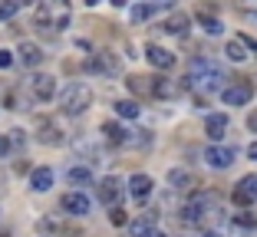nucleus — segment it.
<instances>
[{"mask_svg": "<svg viewBox=\"0 0 257 237\" xmlns=\"http://www.w3.org/2000/svg\"><path fill=\"white\" fill-rule=\"evenodd\" d=\"M227 86V73L218 66L214 60H195L188 69V79H185V89L195 92V99L204 102L211 99L214 92H221Z\"/></svg>", "mask_w": 257, "mask_h": 237, "instance_id": "obj_1", "label": "nucleus"}, {"mask_svg": "<svg viewBox=\"0 0 257 237\" xmlns=\"http://www.w3.org/2000/svg\"><path fill=\"white\" fill-rule=\"evenodd\" d=\"M69 17H73V10H69L66 0H43L37 7V17H33V23H37L40 30H66L69 27Z\"/></svg>", "mask_w": 257, "mask_h": 237, "instance_id": "obj_2", "label": "nucleus"}, {"mask_svg": "<svg viewBox=\"0 0 257 237\" xmlns=\"http://www.w3.org/2000/svg\"><path fill=\"white\" fill-rule=\"evenodd\" d=\"M60 106H63V112H66V115H83L86 109L92 106V89L86 83H76V79H73V83L63 89Z\"/></svg>", "mask_w": 257, "mask_h": 237, "instance_id": "obj_3", "label": "nucleus"}, {"mask_svg": "<svg viewBox=\"0 0 257 237\" xmlns=\"http://www.w3.org/2000/svg\"><path fill=\"white\" fill-rule=\"evenodd\" d=\"M211 211H214V198H211V194H204V191H198V194H191V198L185 201L182 221L185 224H204L208 217H211Z\"/></svg>", "mask_w": 257, "mask_h": 237, "instance_id": "obj_4", "label": "nucleus"}, {"mask_svg": "<svg viewBox=\"0 0 257 237\" xmlns=\"http://www.w3.org/2000/svg\"><path fill=\"white\" fill-rule=\"evenodd\" d=\"M89 207H92V201H89V194H86L83 188H73V191H66L60 198V211L69 214V217H86Z\"/></svg>", "mask_w": 257, "mask_h": 237, "instance_id": "obj_5", "label": "nucleus"}, {"mask_svg": "<svg viewBox=\"0 0 257 237\" xmlns=\"http://www.w3.org/2000/svg\"><path fill=\"white\" fill-rule=\"evenodd\" d=\"M89 73H96V76H119L122 63H119V56H115V53L99 50V53L89 56Z\"/></svg>", "mask_w": 257, "mask_h": 237, "instance_id": "obj_6", "label": "nucleus"}, {"mask_svg": "<svg viewBox=\"0 0 257 237\" xmlns=\"http://www.w3.org/2000/svg\"><path fill=\"white\" fill-rule=\"evenodd\" d=\"M250 96H254V86H250L247 79H237V83H231V86H224V89H221L224 106H247Z\"/></svg>", "mask_w": 257, "mask_h": 237, "instance_id": "obj_7", "label": "nucleus"}, {"mask_svg": "<svg viewBox=\"0 0 257 237\" xmlns=\"http://www.w3.org/2000/svg\"><path fill=\"white\" fill-rule=\"evenodd\" d=\"M96 191H99V201H102V204L112 207V204H119V201H122V194H125V184H122L115 175H106L102 181H99Z\"/></svg>", "mask_w": 257, "mask_h": 237, "instance_id": "obj_8", "label": "nucleus"}, {"mask_svg": "<svg viewBox=\"0 0 257 237\" xmlns=\"http://www.w3.org/2000/svg\"><path fill=\"white\" fill-rule=\"evenodd\" d=\"M231 198H234V204L237 207H250L257 201V175H244L241 181L234 184V194H231Z\"/></svg>", "mask_w": 257, "mask_h": 237, "instance_id": "obj_9", "label": "nucleus"}, {"mask_svg": "<svg viewBox=\"0 0 257 237\" xmlns=\"http://www.w3.org/2000/svg\"><path fill=\"white\" fill-rule=\"evenodd\" d=\"M37 138L43 142V145H63V142H66V125H63L60 119H43Z\"/></svg>", "mask_w": 257, "mask_h": 237, "instance_id": "obj_10", "label": "nucleus"}, {"mask_svg": "<svg viewBox=\"0 0 257 237\" xmlns=\"http://www.w3.org/2000/svg\"><path fill=\"white\" fill-rule=\"evenodd\" d=\"M237 158V148H227V145H208L204 148V161L211 168H231Z\"/></svg>", "mask_w": 257, "mask_h": 237, "instance_id": "obj_11", "label": "nucleus"}, {"mask_svg": "<svg viewBox=\"0 0 257 237\" xmlns=\"http://www.w3.org/2000/svg\"><path fill=\"white\" fill-rule=\"evenodd\" d=\"M155 224H159V211H145L142 217L128 221V237H152L155 230H159Z\"/></svg>", "mask_w": 257, "mask_h": 237, "instance_id": "obj_12", "label": "nucleus"}, {"mask_svg": "<svg viewBox=\"0 0 257 237\" xmlns=\"http://www.w3.org/2000/svg\"><path fill=\"white\" fill-rule=\"evenodd\" d=\"M30 92L37 96L40 102H50V99L56 96V79L46 76V73H37V76L30 79Z\"/></svg>", "mask_w": 257, "mask_h": 237, "instance_id": "obj_13", "label": "nucleus"}, {"mask_svg": "<svg viewBox=\"0 0 257 237\" xmlns=\"http://www.w3.org/2000/svg\"><path fill=\"white\" fill-rule=\"evenodd\" d=\"M162 30L172 33V37H185V33L191 30V17L182 14V10H175L172 17H165V20H162Z\"/></svg>", "mask_w": 257, "mask_h": 237, "instance_id": "obj_14", "label": "nucleus"}, {"mask_svg": "<svg viewBox=\"0 0 257 237\" xmlns=\"http://www.w3.org/2000/svg\"><path fill=\"white\" fill-rule=\"evenodd\" d=\"M227 125H231V119H227L224 112H211V115H208V122H204V132H208L211 142H221V138L227 135Z\"/></svg>", "mask_w": 257, "mask_h": 237, "instance_id": "obj_15", "label": "nucleus"}, {"mask_svg": "<svg viewBox=\"0 0 257 237\" xmlns=\"http://www.w3.org/2000/svg\"><path fill=\"white\" fill-rule=\"evenodd\" d=\"M145 56H149V63L155 69H162V73L175 66V53H172V50H165V46H155V43H152L149 50H145Z\"/></svg>", "mask_w": 257, "mask_h": 237, "instance_id": "obj_16", "label": "nucleus"}, {"mask_svg": "<svg viewBox=\"0 0 257 237\" xmlns=\"http://www.w3.org/2000/svg\"><path fill=\"white\" fill-rule=\"evenodd\" d=\"M43 50H40V46L37 43H20V50H17V60H20L23 63V66H40V63H43Z\"/></svg>", "mask_w": 257, "mask_h": 237, "instance_id": "obj_17", "label": "nucleus"}, {"mask_svg": "<svg viewBox=\"0 0 257 237\" xmlns=\"http://www.w3.org/2000/svg\"><path fill=\"white\" fill-rule=\"evenodd\" d=\"M30 188L33 191H50V188H53V171L46 168V165H40V168H33L30 171Z\"/></svg>", "mask_w": 257, "mask_h": 237, "instance_id": "obj_18", "label": "nucleus"}, {"mask_svg": "<svg viewBox=\"0 0 257 237\" xmlns=\"http://www.w3.org/2000/svg\"><path fill=\"white\" fill-rule=\"evenodd\" d=\"M152 184H155V181H152L149 175H132V178H128V194L139 198V201H145L152 194Z\"/></svg>", "mask_w": 257, "mask_h": 237, "instance_id": "obj_19", "label": "nucleus"}, {"mask_svg": "<svg viewBox=\"0 0 257 237\" xmlns=\"http://www.w3.org/2000/svg\"><path fill=\"white\" fill-rule=\"evenodd\" d=\"M152 83H155V96H159V99H172V96H178V92L185 89V83L178 86L175 79H165V76H155Z\"/></svg>", "mask_w": 257, "mask_h": 237, "instance_id": "obj_20", "label": "nucleus"}, {"mask_svg": "<svg viewBox=\"0 0 257 237\" xmlns=\"http://www.w3.org/2000/svg\"><path fill=\"white\" fill-rule=\"evenodd\" d=\"M128 148H149L152 145V132L149 129H125V142Z\"/></svg>", "mask_w": 257, "mask_h": 237, "instance_id": "obj_21", "label": "nucleus"}, {"mask_svg": "<svg viewBox=\"0 0 257 237\" xmlns=\"http://www.w3.org/2000/svg\"><path fill=\"white\" fill-rule=\"evenodd\" d=\"M40 227H43V230H50V234H63V237H83L76 227L63 224L60 217H43V221H40Z\"/></svg>", "mask_w": 257, "mask_h": 237, "instance_id": "obj_22", "label": "nucleus"}, {"mask_svg": "<svg viewBox=\"0 0 257 237\" xmlns=\"http://www.w3.org/2000/svg\"><path fill=\"white\" fill-rule=\"evenodd\" d=\"M224 56H227V60H231V63H244V60H247V43H244V40L241 37H234V40H227V46H224Z\"/></svg>", "mask_w": 257, "mask_h": 237, "instance_id": "obj_23", "label": "nucleus"}, {"mask_svg": "<svg viewBox=\"0 0 257 237\" xmlns=\"http://www.w3.org/2000/svg\"><path fill=\"white\" fill-rule=\"evenodd\" d=\"M66 181L73 184V188H83V184H92V171H89V165H73V168L66 171Z\"/></svg>", "mask_w": 257, "mask_h": 237, "instance_id": "obj_24", "label": "nucleus"}, {"mask_svg": "<svg viewBox=\"0 0 257 237\" xmlns=\"http://www.w3.org/2000/svg\"><path fill=\"white\" fill-rule=\"evenodd\" d=\"M128 92H136V96H155V83L149 76H128L125 79Z\"/></svg>", "mask_w": 257, "mask_h": 237, "instance_id": "obj_25", "label": "nucleus"}, {"mask_svg": "<svg viewBox=\"0 0 257 237\" xmlns=\"http://www.w3.org/2000/svg\"><path fill=\"white\" fill-rule=\"evenodd\" d=\"M102 138H106L109 145H122V142H125V129H122L119 122H102Z\"/></svg>", "mask_w": 257, "mask_h": 237, "instance_id": "obj_26", "label": "nucleus"}, {"mask_svg": "<svg viewBox=\"0 0 257 237\" xmlns=\"http://www.w3.org/2000/svg\"><path fill=\"white\" fill-rule=\"evenodd\" d=\"M168 184H172L175 191H191V184H195V178H191V171H168Z\"/></svg>", "mask_w": 257, "mask_h": 237, "instance_id": "obj_27", "label": "nucleus"}, {"mask_svg": "<svg viewBox=\"0 0 257 237\" xmlns=\"http://www.w3.org/2000/svg\"><path fill=\"white\" fill-rule=\"evenodd\" d=\"M198 20H201L204 33H211V37H221V33H224V23H221L218 17H208V10H201V14H198Z\"/></svg>", "mask_w": 257, "mask_h": 237, "instance_id": "obj_28", "label": "nucleus"}, {"mask_svg": "<svg viewBox=\"0 0 257 237\" xmlns=\"http://www.w3.org/2000/svg\"><path fill=\"white\" fill-rule=\"evenodd\" d=\"M115 115H122V119H139V102L119 99V102H115Z\"/></svg>", "mask_w": 257, "mask_h": 237, "instance_id": "obj_29", "label": "nucleus"}, {"mask_svg": "<svg viewBox=\"0 0 257 237\" xmlns=\"http://www.w3.org/2000/svg\"><path fill=\"white\" fill-rule=\"evenodd\" d=\"M17 10H20V4H17V0H0V20L17 17Z\"/></svg>", "mask_w": 257, "mask_h": 237, "instance_id": "obj_30", "label": "nucleus"}, {"mask_svg": "<svg viewBox=\"0 0 257 237\" xmlns=\"http://www.w3.org/2000/svg\"><path fill=\"white\" fill-rule=\"evenodd\" d=\"M149 17H152V7H149V4H132V20H136V23L149 20Z\"/></svg>", "mask_w": 257, "mask_h": 237, "instance_id": "obj_31", "label": "nucleus"}, {"mask_svg": "<svg viewBox=\"0 0 257 237\" xmlns=\"http://www.w3.org/2000/svg\"><path fill=\"white\" fill-rule=\"evenodd\" d=\"M234 221L244 224V227H254L257 224V214H244V211H234Z\"/></svg>", "mask_w": 257, "mask_h": 237, "instance_id": "obj_32", "label": "nucleus"}, {"mask_svg": "<svg viewBox=\"0 0 257 237\" xmlns=\"http://www.w3.org/2000/svg\"><path fill=\"white\" fill-rule=\"evenodd\" d=\"M109 221H112V224H119V227H122V224H125V211H122L119 204H112V214H109Z\"/></svg>", "mask_w": 257, "mask_h": 237, "instance_id": "obj_33", "label": "nucleus"}, {"mask_svg": "<svg viewBox=\"0 0 257 237\" xmlns=\"http://www.w3.org/2000/svg\"><path fill=\"white\" fill-rule=\"evenodd\" d=\"M14 66V53L10 50H0V69H10Z\"/></svg>", "mask_w": 257, "mask_h": 237, "instance_id": "obj_34", "label": "nucleus"}, {"mask_svg": "<svg viewBox=\"0 0 257 237\" xmlns=\"http://www.w3.org/2000/svg\"><path fill=\"white\" fill-rule=\"evenodd\" d=\"M234 4L244 10V14H257V0H234Z\"/></svg>", "mask_w": 257, "mask_h": 237, "instance_id": "obj_35", "label": "nucleus"}, {"mask_svg": "<svg viewBox=\"0 0 257 237\" xmlns=\"http://www.w3.org/2000/svg\"><path fill=\"white\" fill-rule=\"evenodd\" d=\"M4 155H10V142L0 135V158H4Z\"/></svg>", "mask_w": 257, "mask_h": 237, "instance_id": "obj_36", "label": "nucleus"}, {"mask_svg": "<svg viewBox=\"0 0 257 237\" xmlns=\"http://www.w3.org/2000/svg\"><path fill=\"white\" fill-rule=\"evenodd\" d=\"M247 129H250V132H257V112H250V115H247Z\"/></svg>", "mask_w": 257, "mask_h": 237, "instance_id": "obj_37", "label": "nucleus"}, {"mask_svg": "<svg viewBox=\"0 0 257 237\" xmlns=\"http://www.w3.org/2000/svg\"><path fill=\"white\" fill-rule=\"evenodd\" d=\"M247 158L257 161V142H250V145H247Z\"/></svg>", "mask_w": 257, "mask_h": 237, "instance_id": "obj_38", "label": "nucleus"}, {"mask_svg": "<svg viewBox=\"0 0 257 237\" xmlns=\"http://www.w3.org/2000/svg\"><path fill=\"white\" fill-rule=\"evenodd\" d=\"M244 43H247V50H254V56H257V40H250V37H241Z\"/></svg>", "mask_w": 257, "mask_h": 237, "instance_id": "obj_39", "label": "nucleus"}, {"mask_svg": "<svg viewBox=\"0 0 257 237\" xmlns=\"http://www.w3.org/2000/svg\"><path fill=\"white\" fill-rule=\"evenodd\" d=\"M115 7H132V4H139V0H112Z\"/></svg>", "mask_w": 257, "mask_h": 237, "instance_id": "obj_40", "label": "nucleus"}, {"mask_svg": "<svg viewBox=\"0 0 257 237\" xmlns=\"http://www.w3.org/2000/svg\"><path fill=\"white\" fill-rule=\"evenodd\" d=\"M83 4H86V7H96V4H99V0H83Z\"/></svg>", "mask_w": 257, "mask_h": 237, "instance_id": "obj_41", "label": "nucleus"}, {"mask_svg": "<svg viewBox=\"0 0 257 237\" xmlns=\"http://www.w3.org/2000/svg\"><path fill=\"white\" fill-rule=\"evenodd\" d=\"M201 237H218V234H214V230H204V234Z\"/></svg>", "mask_w": 257, "mask_h": 237, "instance_id": "obj_42", "label": "nucleus"}, {"mask_svg": "<svg viewBox=\"0 0 257 237\" xmlns=\"http://www.w3.org/2000/svg\"><path fill=\"white\" fill-rule=\"evenodd\" d=\"M152 237H165V234H162V230H155V234H152Z\"/></svg>", "mask_w": 257, "mask_h": 237, "instance_id": "obj_43", "label": "nucleus"}, {"mask_svg": "<svg viewBox=\"0 0 257 237\" xmlns=\"http://www.w3.org/2000/svg\"><path fill=\"white\" fill-rule=\"evenodd\" d=\"M17 4H20V7H23V4H30V0H17Z\"/></svg>", "mask_w": 257, "mask_h": 237, "instance_id": "obj_44", "label": "nucleus"}, {"mask_svg": "<svg viewBox=\"0 0 257 237\" xmlns=\"http://www.w3.org/2000/svg\"><path fill=\"white\" fill-rule=\"evenodd\" d=\"M50 237H53V234H50Z\"/></svg>", "mask_w": 257, "mask_h": 237, "instance_id": "obj_45", "label": "nucleus"}]
</instances>
